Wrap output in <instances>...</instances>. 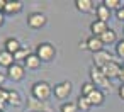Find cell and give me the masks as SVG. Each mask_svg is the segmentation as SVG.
<instances>
[{
	"label": "cell",
	"mask_w": 124,
	"mask_h": 112,
	"mask_svg": "<svg viewBox=\"0 0 124 112\" xmlns=\"http://www.w3.org/2000/svg\"><path fill=\"white\" fill-rule=\"evenodd\" d=\"M75 7H77V10L87 14V12H90V10L93 9V2H92V0H77V2H75Z\"/></svg>",
	"instance_id": "cell-18"
},
{
	"label": "cell",
	"mask_w": 124,
	"mask_h": 112,
	"mask_svg": "<svg viewBox=\"0 0 124 112\" xmlns=\"http://www.w3.org/2000/svg\"><path fill=\"white\" fill-rule=\"evenodd\" d=\"M7 104L10 105H21L22 104V98H21V93L17 90H9V98H7Z\"/></svg>",
	"instance_id": "cell-20"
},
{
	"label": "cell",
	"mask_w": 124,
	"mask_h": 112,
	"mask_svg": "<svg viewBox=\"0 0 124 112\" xmlns=\"http://www.w3.org/2000/svg\"><path fill=\"white\" fill-rule=\"evenodd\" d=\"M29 54H31V53H29V49H27V48H21V49H19V51L14 54V58H16V63H17V61H26Z\"/></svg>",
	"instance_id": "cell-22"
},
{
	"label": "cell",
	"mask_w": 124,
	"mask_h": 112,
	"mask_svg": "<svg viewBox=\"0 0 124 112\" xmlns=\"http://www.w3.org/2000/svg\"><path fill=\"white\" fill-rule=\"evenodd\" d=\"M22 7H24V4L21 2V0H7V5H5L4 14H7V15H16V14H19V12L22 10Z\"/></svg>",
	"instance_id": "cell-10"
},
{
	"label": "cell",
	"mask_w": 124,
	"mask_h": 112,
	"mask_svg": "<svg viewBox=\"0 0 124 112\" xmlns=\"http://www.w3.org/2000/svg\"><path fill=\"white\" fill-rule=\"evenodd\" d=\"M95 88H97V87H95L92 82H87V83H83V85H82V92H80V95H83V97H88V95H90V93H92Z\"/></svg>",
	"instance_id": "cell-23"
},
{
	"label": "cell",
	"mask_w": 124,
	"mask_h": 112,
	"mask_svg": "<svg viewBox=\"0 0 124 112\" xmlns=\"http://www.w3.org/2000/svg\"><path fill=\"white\" fill-rule=\"evenodd\" d=\"M7 98H9V90H5L4 87H0V102L7 104Z\"/></svg>",
	"instance_id": "cell-27"
},
{
	"label": "cell",
	"mask_w": 124,
	"mask_h": 112,
	"mask_svg": "<svg viewBox=\"0 0 124 112\" xmlns=\"http://www.w3.org/2000/svg\"><path fill=\"white\" fill-rule=\"evenodd\" d=\"M21 48H22V46H21V43H19L16 37H9V39H5L4 49H5V51H9L10 54H16V53H17Z\"/></svg>",
	"instance_id": "cell-16"
},
{
	"label": "cell",
	"mask_w": 124,
	"mask_h": 112,
	"mask_svg": "<svg viewBox=\"0 0 124 112\" xmlns=\"http://www.w3.org/2000/svg\"><path fill=\"white\" fill-rule=\"evenodd\" d=\"M121 68H122V66H121L117 61H114V60H112L110 63H107V65H105L104 68H100V70H102V73H104V75L110 80V78H119Z\"/></svg>",
	"instance_id": "cell-8"
},
{
	"label": "cell",
	"mask_w": 124,
	"mask_h": 112,
	"mask_svg": "<svg viewBox=\"0 0 124 112\" xmlns=\"http://www.w3.org/2000/svg\"><path fill=\"white\" fill-rule=\"evenodd\" d=\"M116 15H117V19H119L121 22H124V5H122V7L116 12Z\"/></svg>",
	"instance_id": "cell-28"
},
{
	"label": "cell",
	"mask_w": 124,
	"mask_h": 112,
	"mask_svg": "<svg viewBox=\"0 0 124 112\" xmlns=\"http://www.w3.org/2000/svg\"><path fill=\"white\" fill-rule=\"evenodd\" d=\"M31 93H32V97H34L36 100L46 102V100L51 97V93H53V88H51V85H49L48 82L41 80V82H36V83L32 85V88H31Z\"/></svg>",
	"instance_id": "cell-1"
},
{
	"label": "cell",
	"mask_w": 124,
	"mask_h": 112,
	"mask_svg": "<svg viewBox=\"0 0 124 112\" xmlns=\"http://www.w3.org/2000/svg\"><path fill=\"white\" fill-rule=\"evenodd\" d=\"M88 100H90V104H92V105H102V104H104V100H105V93H104L102 90L95 88V90L88 95Z\"/></svg>",
	"instance_id": "cell-17"
},
{
	"label": "cell",
	"mask_w": 124,
	"mask_h": 112,
	"mask_svg": "<svg viewBox=\"0 0 124 112\" xmlns=\"http://www.w3.org/2000/svg\"><path fill=\"white\" fill-rule=\"evenodd\" d=\"M71 92V83L70 82H61V83H56L54 88H53V93H54V98L58 100H65Z\"/></svg>",
	"instance_id": "cell-5"
},
{
	"label": "cell",
	"mask_w": 124,
	"mask_h": 112,
	"mask_svg": "<svg viewBox=\"0 0 124 112\" xmlns=\"http://www.w3.org/2000/svg\"><path fill=\"white\" fill-rule=\"evenodd\" d=\"M87 49L92 51L93 54L99 53V51H104V43H102V39L97 37V36H90V37L87 39Z\"/></svg>",
	"instance_id": "cell-11"
},
{
	"label": "cell",
	"mask_w": 124,
	"mask_h": 112,
	"mask_svg": "<svg viewBox=\"0 0 124 112\" xmlns=\"http://www.w3.org/2000/svg\"><path fill=\"white\" fill-rule=\"evenodd\" d=\"M77 107H78V110H83V112H87V110H90L92 104H90L88 97H83V95H80V97L77 98Z\"/></svg>",
	"instance_id": "cell-21"
},
{
	"label": "cell",
	"mask_w": 124,
	"mask_h": 112,
	"mask_svg": "<svg viewBox=\"0 0 124 112\" xmlns=\"http://www.w3.org/2000/svg\"><path fill=\"white\" fill-rule=\"evenodd\" d=\"M46 22H48V19L41 12H32V14L27 15V26L32 27V29H41V27L46 26Z\"/></svg>",
	"instance_id": "cell-4"
},
{
	"label": "cell",
	"mask_w": 124,
	"mask_h": 112,
	"mask_svg": "<svg viewBox=\"0 0 124 112\" xmlns=\"http://www.w3.org/2000/svg\"><path fill=\"white\" fill-rule=\"evenodd\" d=\"M36 54L39 56L41 61H51L56 56V48L51 43H41L36 48Z\"/></svg>",
	"instance_id": "cell-3"
},
{
	"label": "cell",
	"mask_w": 124,
	"mask_h": 112,
	"mask_svg": "<svg viewBox=\"0 0 124 112\" xmlns=\"http://www.w3.org/2000/svg\"><path fill=\"white\" fill-rule=\"evenodd\" d=\"M100 39H102L104 44H114V43L117 41V34H116L114 29H107V31L100 36Z\"/></svg>",
	"instance_id": "cell-19"
},
{
	"label": "cell",
	"mask_w": 124,
	"mask_h": 112,
	"mask_svg": "<svg viewBox=\"0 0 124 112\" xmlns=\"http://www.w3.org/2000/svg\"><path fill=\"white\" fill-rule=\"evenodd\" d=\"M109 27H107V22H102V21H93L92 24H90V31H92V36H97V37H100L105 31H107Z\"/></svg>",
	"instance_id": "cell-12"
},
{
	"label": "cell",
	"mask_w": 124,
	"mask_h": 112,
	"mask_svg": "<svg viewBox=\"0 0 124 112\" xmlns=\"http://www.w3.org/2000/svg\"><path fill=\"white\" fill-rule=\"evenodd\" d=\"M14 63H16L14 54H10V53H9V51H5V49H2V51H0V66L10 68Z\"/></svg>",
	"instance_id": "cell-15"
},
{
	"label": "cell",
	"mask_w": 124,
	"mask_h": 112,
	"mask_svg": "<svg viewBox=\"0 0 124 112\" xmlns=\"http://www.w3.org/2000/svg\"><path fill=\"white\" fill-rule=\"evenodd\" d=\"M110 17V10L104 5V4H99L97 9H95V19L97 21H102V22H107Z\"/></svg>",
	"instance_id": "cell-13"
},
{
	"label": "cell",
	"mask_w": 124,
	"mask_h": 112,
	"mask_svg": "<svg viewBox=\"0 0 124 112\" xmlns=\"http://www.w3.org/2000/svg\"><path fill=\"white\" fill-rule=\"evenodd\" d=\"M80 49H87V39L83 43H80Z\"/></svg>",
	"instance_id": "cell-33"
},
{
	"label": "cell",
	"mask_w": 124,
	"mask_h": 112,
	"mask_svg": "<svg viewBox=\"0 0 124 112\" xmlns=\"http://www.w3.org/2000/svg\"><path fill=\"white\" fill-rule=\"evenodd\" d=\"M109 10H112V9H116V10H119L122 5H121V0H104V2H102Z\"/></svg>",
	"instance_id": "cell-25"
},
{
	"label": "cell",
	"mask_w": 124,
	"mask_h": 112,
	"mask_svg": "<svg viewBox=\"0 0 124 112\" xmlns=\"http://www.w3.org/2000/svg\"><path fill=\"white\" fill-rule=\"evenodd\" d=\"M61 112H78V107H77V102H65L61 107H60Z\"/></svg>",
	"instance_id": "cell-24"
},
{
	"label": "cell",
	"mask_w": 124,
	"mask_h": 112,
	"mask_svg": "<svg viewBox=\"0 0 124 112\" xmlns=\"http://www.w3.org/2000/svg\"><path fill=\"white\" fill-rule=\"evenodd\" d=\"M41 60H39V56L36 54V53H31L29 56H27V60L24 61V66L27 68V70H38L39 66H41Z\"/></svg>",
	"instance_id": "cell-14"
},
{
	"label": "cell",
	"mask_w": 124,
	"mask_h": 112,
	"mask_svg": "<svg viewBox=\"0 0 124 112\" xmlns=\"http://www.w3.org/2000/svg\"><path fill=\"white\" fill-rule=\"evenodd\" d=\"M92 61H93V65H95V68H104L107 63H110L112 61V54L109 53V51H99V53H95L93 56H92Z\"/></svg>",
	"instance_id": "cell-7"
},
{
	"label": "cell",
	"mask_w": 124,
	"mask_h": 112,
	"mask_svg": "<svg viewBox=\"0 0 124 112\" xmlns=\"http://www.w3.org/2000/svg\"><path fill=\"white\" fill-rule=\"evenodd\" d=\"M0 112H4V110H0Z\"/></svg>",
	"instance_id": "cell-35"
},
{
	"label": "cell",
	"mask_w": 124,
	"mask_h": 112,
	"mask_svg": "<svg viewBox=\"0 0 124 112\" xmlns=\"http://www.w3.org/2000/svg\"><path fill=\"white\" fill-rule=\"evenodd\" d=\"M116 53H117V56L124 58V39H121L119 43H116Z\"/></svg>",
	"instance_id": "cell-26"
},
{
	"label": "cell",
	"mask_w": 124,
	"mask_h": 112,
	"mask_svg": "<svg viewBox=\"0 0 124 112\" xmlns=\"http://www.w3.org/2000/svg\"><path fill=\"white\" fill-rule=\"evenodd\" d=\"M27 109L32 110V112H49V105L46 102H41V100H36L34 97H31L27 100Z\"/></svg>",
	"instance_id": "cell-9"
},
{
	"label": "cell",
	"mask_w": 124,
	"mask_h": 112,
	"mask_svg": "<svg viewBox=\"0 0 124 112\" xmlns=\"http://www.w3.org/2000/svg\"><path fill=\"white\" fill-rule=\"evenodd\" d=\"M119 97L124 100V83H121V87H119Z\"/></svg>",
	"instance_id": "cell-29"
},
{
	"label": "cell",
	"mask_w": 124,
	"mask_h": 112,
	"mask_svg": "<svg viewBox=\"0 0 124 112\" xmlns=\"http://www.w3.org/2000/svg\"><path fill=\"white\" fill-rule=\"evenodd\" d=\"M5 5H7V0H0V12L5 10Z\"/></svg>",
	"instance_id": "cell-30"
},
{
	"label": "cell",
	"mask_w": 124,
	"mask_h": 112,
	"mask_svg": "<svg viewBox=\"0 0 124 112\" xmlns=\"http://www.w3.org/2000/svg\"><path fill=\"white\" fill-rule=\"evenodd\" d=\"M5 78H7V75H5V73H2V71H0V87H2V83L5 82Z\"/></svg>",
	"instance_id": "cell-31"
},
{
	"label": "cell",
	"mask_w": 124,
	"mask_h": 112,
	"mask_svg": "<svg viewBox=\"0 0 124 112\" xmlns=\"http://www.w3.org/2000/svg\"><path fill=\"white\" fill-rule=\"evenodd\" d=\"M4 21H5V14H4V12H0V26L4 24Z\"/></svg>",
	"instance_id": "cell-32"
},
{
	"label": "cell",
	"mask_w": 124,
	"mask_h": 112,
	"mask_svg": "<svg viewBox=\"0 0 124 112\" xmlns=\"http://www.w3.org/2000/svg\"><path fill=\"white\" fill-rule=\"evenodd\" d=\"M90 82L99 88V90H110V80L102 73V70H99V68H92L90 70Z\"/></svg>",
	"instance_id": "cell-2"
},
{
	"label": "cell",
	"mask_w": 124,
	"mask_h": 112,
	"mask_svg": "<svg viewBox=\"0 0 124 112\" xmlns=\"http://www.w3.org/2000/svg\"><path fill=\"white\" fill-rule=\"evenodd\" d=\"M24 73H26V66L21 65V63H14L10 68H7V78L14 80V82H19L24 78Z\"/></svg>",
	"instance_id": "cell-6"
},
{
	"label": "cell",
	"mask_w": 124,
	"mask_h": 112,
	"mask_svg": "<svg viewBox=\"0 0 124 112\" xmlns=\"http://www.w3.org/2000/svg\"><path fill=\"white\" fill-rule=\"evenodd\" d=\"M4 105H5V104H2V102H0V110H4Z\"/></svg>",
	"instance_id": "cell-34"
}]
</instances>
